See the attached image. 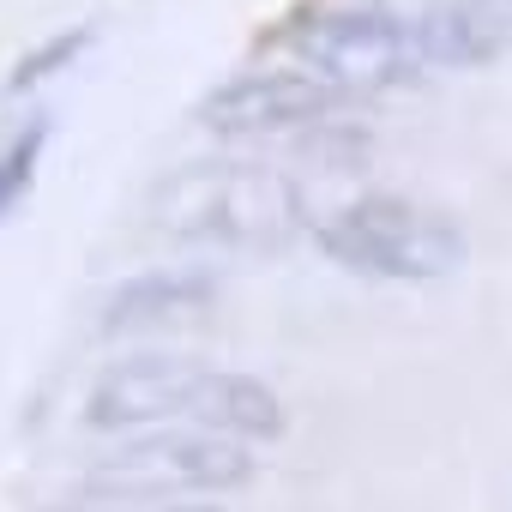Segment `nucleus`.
Masks as SVG:
<instances>
[{
    "instance_id": "1a4fd4ad",
    "label": "nucleus",
    "mask_w": 512,
    "mask_h": 512,
    "mask_svg": "<svg viewBox=\"0 0 512 512\" xmlns=\"http://www.w3.org/2000/svg\"><path fill=\"white\" fill-rule=\"evenodd\" d=\"M43 151H49V121H31L7 151H0V217L19 211L37 187V169H43Z\"/></svg>"
},
{
    "instance_id": "6e6552de",
    "label": "nucleus",
    "mask_w": 512,
    "mask_h": 512,
    "mask_svg": "<svg viewBox=\"0 0 512 512\" xmlns=\"http://www.w3.org/2000/svg\"><path fill=\"white\" fill-rule=\"evenodd\" d=\"M211 302H217V278L211 272H145V278H127L109 296L103 332H139V326L187 320V314H199Z\"/></svg>"
},
{
    "instance_id": "9b49d317",
    "label": "nucleus",
    "mask_w": 512,
    "mask_h": 512,
    "mask_svg": "<svg viewBox=\"0 0 512 512\" xmlns=\"http://www.w3.org/2000/svg\"><path fill=\"white\" fill-rule=\"evenodd\" d=\"M61 512H133V500H97V506H61ZM151 512H223V506H151Z\"/></svg>"
},
{
    "instance_id": "0eeeda50",
    "label": "nucleus",
    "mask_w": 512,
    "mask_h": 512,
    "mask_svg": "<svg viewBox=\"0 0 512 512\" xmlns=\"http://www.w3.org/2000/svg\"><path fill=\"white\" fill-rule=\"evenodd\" d=\"M181 422L217 428V434H235V440H278V434H284V398H278L266 380H253V374L193 368Z\"/></svg>"
},
{
    "instance_id": "20e7f679",
    "label": "nucleus",
    "mask_w": 512,
    "mask_h": 512,
    "mask_svg": "<svg viewBox=\"0 0 512 512\" xmlns=\"http://www.w3.org/2000/svg\"><path fill=\"white\" fill-rule=\"evenodd\" d=\"M284 43L314 67V79L338 85L344 97L350 91H392V85H410V79L428 73V61L410 43V31L386 7H374V0L314 7V13L290 19Z\"/></svg>"
},
{
    "instance_id": "39448f33",
    "label": "nucleus",
    "mask_w": 512,
    "mask_h": 512,
    "mask_svg": "<svg viewBox=\"0 0 512 512\" xmlns=\"http://www.w3.org/2000/svg\"><path fill=\"white\" fill-rule=\"evenodd\" d=\"M338 103H344V91L326 85V79H314V73H241V79L217 85L193 109V121L205 133L247 139V133H284V127L326 121Z\"/></svg>"
},
{
    "instance_id": "f03ea898",
    "label": "nucleus",
    "mask_w": 512,
    "mask_h": 512,
    "mask_svg": "<svg viewBox=\"0 0 512 512\" xmlns=\"http://www.w3.org/2000/svg\"><path fill=\"white\" fill-rule=\"evenodd\" d=\"M314 241L332 266L386 278V284H434L470 260V241L452 217L410 205L398 193H368V199L344 205L338 217H326L314 229Z\"/></svg>"
},
{
    "instance_id": "7ed1b4c3",
    "label": "nucleus",
    "mask_w": 512,
    "mask_h": 512,
    "mask_svg": "<svg viewBox=\"0 0 512 512\" xmlns=\"http://www.w3.org/2000/svg\"><path fill=\"white\" fill-rule=\"evenodd\" d=\"M253 482V452L235 434L217 428H151L139 440H121L85 470L91 500H181V494H229Z\"/></svg>"
},
{
    "instance_id": "423d86ee",
    "label": "nucleus",
    "mask_w": 512,
    "mask_h": 512,
    "mask_svg": "<svg viewBox=\"0 0 512 512\" xmlns=\"http://www.w3.org/2000/svg\"><path fill=\"white\" fill-rule=\"evenodd\" d=\"M199 362L181 356H127L115 362L91 398H85V422L91 428H151V422H181L187 404V380Z\"/></svg>"
},
{
    "instance_id": "9d476101",
    "label": "nucleus",
    "mask_w": 512,
    "mask_h": 512,
    "mask_svg": "<svg viewBox=\"0 0 512 512\" xmlns=\"http://www.w3.org/2000/svg\"><path fill=\"white\" fill-rule=\"evenodd\" d=\"M91 37H97V31L85 25V31H67V37H55V43H43L37 55H25V61L13 67V79H7V91H37L43 79H55L61 67H73V61H79V55L91 49Z\"/></svg>"
},
{
    "instance_id": "f257e3e1",
    "label": "nucleus",
    "mask_w": 512,
    "mask_h": 512,
    "mask_svg": "<svg viewBox=\"0 0 512 512\" xmlns=\"http://www.w3.org/2000/svg\"><path fill=\"white\" fill-rule=\"evenodd\" d=\"M151 229L229 253H278L308 229V199L272 163H187L151 193Z\"/></svg>"
}]
</instances>
